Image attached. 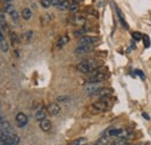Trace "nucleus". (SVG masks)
I'll use <instances>...</instances> for the list:
<instances>
[{"label":"nucleus","instance_id":"obj_39","mask_svg":"<svg viewBox=\"0 0 151 145\" xmlns=\"http://www.w3.org/2000/svg\"><path fill=\"white\" fill-rule=\"evenodd\" d=\"M2 145H12L11 143H2Z\"/></svg>","mask_w":151,"mask_h":145},{"label":"nucleus","instance_id":"obj_9","mask_svg":"<svg viewBox=\"0 0 151 145\" xmlns=\"http://www.w3.org/2000/svg\"><path fill=\"white\" fill-rule=\"evenodd\" d=\"M70 22L72 24H75V26H84L86 23V19L84 17H81V15H76L73 18H71Z\"/></svg>","mask_w":151,"mask_h":145},{"label":"nucleus","instance_id":"obj_19","mask_svg":"<svg viewBox=\"0 0 151 145\" xmlns=\"http://www.w3.org/2000/svg\"><path fill=\"white\" fill-rule=\"evenodd\" d=\"M112 145H132L127 139H123V138H119L117 141H115Z\"/></svg>","mask_w":151,"mask_h":145},{"label":"nucleus","instance_id":"obj_38","mask_svg":"<svg viewBox=\"0 0 151 145\" xmlns=\"http://www.w3.org/2000/svg\"><path fill=\"white\" fill-rule=\"evenodd\" d=\"M4 121H5V120H4V116H1V115H0V124H1Z\"/></svg>","mask_w":151,"mask_h":145},{"label":"nucleus","instance_id":"obj_37","mask_svg":"<svg viewBox=\"0 0 151 145\" xmlns=\"http://www.w3.org/2000/svg\"><path fill=\"white\" fill-rule=\"evenodd\" d=\"M142 115H143V117H145V118H147V120H149V116H148V115H147V114H145V113H143V114H142Z\"/></svg>","mask_w":151,"mask_h":145},{"label":"nucleus","instance_id":"obj_20","mask_svg":"<svg viewBox=\"0 0 151 145\" xmlns=\"http://www.w3.org/2000/svg\"><path fill=\"white\" fill-rule=\"evenodd\" d=\"M8 129H9V124H8V122L4 121V122L0 124V134H1V132H4V131H6V130H8Z\"/></svg>","mask_w":151,"mask_h":145},{"label":"nucleus","instance_id":"obj_23","mask_svg":"<svg viewBox=\"0 0 151 145\" xmlns=\"http://www.w3.org/2000/svg\"><path fill=\"white\" fill-rule=\"evenodd\" d=\"M69 100H70V98H69V96H65V95L57 98V101H58V102H64V103H66V102H69Z\"/></svg>","mask_w":151,"mask_h":145},{"label":"nucleus","instance_id":"obj_7","mask_svg":"<svg viewBox=\"0 0 151 145\" xmlns=\"http://www.w3.org/2000/svg\"><path fill=\"white\" fill-rule=\"evenodd\" d=\"M48 113H49L50 115H52V116L58 115V114L60 113V107H59V105L56 103V102L49 105V106H48Z\"/></svg>","mask_w":151,"mask_h":145},{"label":"nucleus","instance_id":"obj_1","mask_svg":"<svg viewBox=\"0 0 151 145\" xmlns=\"http://www.w3.org/2000/svg\"><path fill=\"white\" fill-rule=\"evenodd\" d=\"M98 67H99V63L96 60H94V59H85V60L80 62L77 65L78 71H80L81 73H85V74L92 73Z\"/></svg>","mask_w":151,"mask_h":145},{"label":"nucleus","instance_id":"obj_30","mask_svg":"<svg viewBox=\"0 0 151 145\" xmlns=\"http://www.w3.org/2000/svg\"><path fill=\"white\" fill-rule=\"evenodd\" d=\"M143 41H144V45H145V48H150V39H149V37L144 36Z\"/></svg>","mask_w":151,"mask_h":145},{"label":"nucleus","instance_id":"obj_3","mask_svg":"<svg viewBox=\"0 0 151 145\" xmlns=\"http://www.w3.org/2000/svg\"><path fill=\"white\" fill-rule=\"evenodd\" d=\"M102 88L101 84L100 83H90L87 81V84L85 85V93L88 94V95H95Z\"/></svg>","mask_w":151,"mask_h":145},{"label":"nucleus","instance_id":"obj_11","mask_svg":"<svg viewBox=\"0 0 151 145\" xmlns=\"http://www.w3.org/2000/svg\"><path fill=\"white\" fill-rule=\"evenodd\" d=\"M112 92L113 91H112V90H109V88H101L100 91L95 94V95H96V96H99L100 99H107V98L112 94Z\"/></svg>","mask_w":151,"mask_h":145},{"label":"nucleus","instance_id":"obj_41","mask_svg":"<svg viewBox=\"0 0 151 145\" xmlns=\"http://www.w3.org/2000/svg\"><path fill=\"white\" fill-rule=\"evenodd\" d=\"M139 145H149V144H148V143H147V144H144V143H143V144H139Z\"/></svg>","mask_w":151,"mask_h":145},{"label":"nucleus","instance_id":"obj_6","mask_svg":"<svg viewBox=\"0 0 151 145\" xmlns=\"http://www.w3.org/2000/svg\"><path fill=\"white\" fill-rule=\"evenodd\" d=\"M99 41V38L95 36H81V38L79 39V44H88V45H93L94 43H96Z\"/></svg>","mask_w":151,"mask_h":145},{"label":"nucleus","instance_id":"obj_32","mask_svg":"<svg viewBox=\"0 0 151 145\" xmlns=\"http://www.w3.org/2000/svg\"><path fill=\"white\" fill-rule=\"evenodd\" d=\"M11 17L13 18V20H14V21H17V20H18V18H19V14H18V12H17V11H14L13 13H11Z\"/></svg>","mask_w":151,"mask_h":145},{"label":"nucleus","instance_id":"obj_33","mask_svg":"<svg viewBox=\"0 0 151 145\" xmlns=\"http://www.w3.org/2000/svg\"><path fill=\"white\" fill-rule=\"evenodd\" d=\"M62 1H63V0H51V5L58 7V6L60 5V2H62Z\"/></svg>","mask_w":151,"mask_h":145},{"label":"nucleus","instance_id":"obj_28","mask_svg":"<svg viewBox=\"0 0 151 145\" xmlns=\"http://www.w3.org/2000/svg\"><path fill=\"white\" fill-rule=\"evenodd\" d=\"M0 48H1V50L2 51H7L8 50V45H7V43H6V41H2V42H0Z\"/></svg>","mask_w":151,"mask_h":145},{"label":"nucleus","instance_id":"obj_15","mask_svg":"<svg viewBox=\"0 0 151 145\" xmlns=\"http://www.w3.org/2000/svg\"><path fill=\"white\" fill-rule=\"evenodd\" d=\"M6 143H11L12 145H19L20 137L18 136V135H12V136H11V138H9Z\"/></svg>","mask_w":151,"mask_h":145},{"label":"nucleus","instance_id":"obj_17","mask_svg":"<svg viewBox=\"0 0 151 145\" xmlns=\"http://www.w3.org/2000/svg\"><path fill=\"white\" fill-rule=\"evenodd\" d=\"M86 143H87L86 138H78V139H76L73 142L69 143L68 145H86Z\"/></svg>","mask_w":151,"mask_h":145},{"label":"nucleus","instance_id":"obj_8","mask_svg":"<svg viewBox=\"0 0 151 145\" xmlns=\"http://www.w3.org/2000/svg\"><path fill=\"white\" fill-rule=\"evenodd\" d=\"M40 128H41L42 131L48 132V131L51 129V122H50V120H48V118L45 117V118H43L42 121H40Z\"/></svg>","mask_w":151,"mask_h":145},{"label":"nucleus","instance_id":"obj_14","mask_svg":"<svg viewBox=\"0 0 151 145\" xmlns=\"http://www.w3.org/2000/svg\"><path fill=\"white\" fill-rule=\"evenodd\" d=\"M116 13H117V15H119V19H120V22H121V24L124 27V29H128V23L126 22V20H124V17H123V14H122V12L117 8L116 9Z\"/></svg>","mask_w":151,"mask_h":145},{"label":"nucleus","instance_id":"obj_24","mask_svg":"<svg viewBox=\"0 0 151 145\" xmlns=\"http://www.w3.org/2000/svg\"><path fill=\"white\" fill-rule=\"evenodd\" d=\"M14 11H15V9H14V6H13V5H11V4H9V5H7V6L5 7V12H6V13H9V14H11V13H13Z\"/></svg>","mask_w":151,"mask_h":145},{"label":"nucleus","instance_id":"obj_34","mask_svg":"<svg viewBox=\"0 0 151 145\" xmlns=\"http://www.w3.org/2000/svg\"><path fill=\"white\" fill-rule=\"evenodd\" d=\"M2 41H5V37H4V33L0 30V42H2Z\"/></svg>","mask_w":151,"mask_h":145},{"label":"nucleus","instance_id":"obj_12","mask_svg":"<svg viewBox=\"0 0 151 145\" xmlns=\"http://www.w3.org/2000/svg\"><path fill=\"white\" fill-rule=\"evenodd\" d=\"M68 42H69V37L68 36L59 37V38H58V41H57V44H56L57 48H58V49H62V48H63Z\"/></svg>","mask_w":151,"mask_h":145},{"label":"nucleus","instance_id":"obj_18","mask_svg":"<svg viewBox=\"0 0 151 145\" xmlns=\"http://www.w3.org/2000/svg\"><path fill=\"white\" fill-rule=\"evenodd\" d=\"M69 7H70L69 0H63V1L60 2V5L58 6V8H59L60 11H66V9H69Z\"/></svg>","mask_w":151,"mask_h":145},{"label":"nucleus","instance_id":"obj_27","mask_svg":"<svg viewBox=\"0 0 151 145\" xmlns=\"http://www.w3.org/2000/svg\"><path fill=\"white\" fill-rule=\"evenodd\" d=\"M41 5H42L44 8H48V7H50V5H51V0H41Z\"/></svg>","mask_w":151,"mask_h":145},{"label":"nucleus","instance_id":"obj_36","mask_svg":"<svg viewBox=\"0 0 151 145\" xmlns=\"http://www.w3.org/2000/svg\"><path fill=\"white\" fill-rule=\"evenodd\" d=\"M136 72L138 73V75H139V77H141V78H144V75H143V73L141 72V71H136Z\"/></svg>","mask_w":151,"mask_h":145},{"label":"nucleus","instance_id":"obj_13","mask_svg":"<svg viewBox=\"0 0 151 145\" xmlns=\"http://www.w3.org/2000/svg\"><path fill=\"white\" fill-rule=\"evenodd\" d=\"M121 131H122V129H109L106 135L108 137H119L121 135Z\"/></svg>","mask_w":151,"mask_h":145},{"label":"nucleus","instance_id":"obj_31","mask_svg":"<svg viewBox=\"0 0 151 145\" xmlns=\"http://www.w3.org/2000/svg\"><path fill=\"white\" fill-rule=\"evenodd\" d=\"M6 28H7V24H6L4 21H0V30H1V32H5Z\"/></svg>","mask_w":151,"mask_h":145},{"label":"nucleus","instance_id":"obj_4","mask_svg":"<svg viewBox=\"0 0 151 145\" xmlns=\"http://www.w3.org/2000/svg\"><path fill=\"white\" fill-rule=\"evenodd\" d=\"M93 50V45H88V44H79L77 48H76L75 52L77 55H85L88 54Z\"/></svg>","mask_w":151,"mask_h":145},{"label":"nucleus","instance_id":"obj_40","mask_svg":"<svg viewBox=\"0 0 151 145\" xmlns=\"http://www.w3.org/2000/svg\"><path fill=\"white\" fill-rule=\"evenodd\" d=\"M0 145H2V141H1V138H0Z\"/></svg>","mask_w":151,"mask_h":145},{"label":"nucleus","instance_id":"obj_29","mask_svg":"<svg viewBox=\"0 0 151 145\" xmlns=\"http://www.w3.org/2000/svg\"><path fill=\"white\" fill-rule=\"evenodd\" d=\"M132 37H134V39H135V41H139V39L142 38V35H141L138 32H135V33L132 34Z\"/></svg>","mask_w":151,"mask_h":145},{"label":"nucleus","instance_id":"obj_22","mask_svg":"<svg viewBox=\"0 0 151 145\" xmlns=\"http://www.w3.org/2000/svg\"><path fill=\"white\" fill-rule=\"evenodd\" d=\"M78 9H79V6H78L77 4H71L70 7H69V11H70L71 13H77Z\"/></svg>","mask_w":151,"mask_h":145},{"label":"nucleus","instance_id":"obj_10","mask_svg":"<svg viewBox=\"0 0 151 145\" xmlns=\"http://www.w3.org/2000/svg\"><path fill=\"white\" fill-rule=\"evenodd\" d=\"M47 113H48V109H45L44 107H41L35 111V118L37 121H42L43 118H45L47 116Z\"/></svg>","mask_w":151,"mask_h":145},{"label":"nucleus","instance_id":"obj_35","mask_svg":"<svg viewBox=\"0 0 151 145\" xmlns=\"http://www.w3.org/2000/svg\"><path fill=\"white\" fill-rule=\"evenodd\" d=\"M81 1H83V0H72V4H77V5H79Z\"/></svg>","mask_w":151,"mask_h":145},{"label":"nucleus","instance_id":"obj_26","mask_svg":"<svg viewBox=\"0 0 151 145\" xmlns=\"http://www.w3.org/2000/svg\"><path fill=\"white\" fill-rule=\"evenodd\" d=\"M24 37H26V41L29 42V41H32V39L34 38V33H33V32H27Z\"/></svg>","mask_w":151,"mask_h":145},{"label":"nucleus","instance_id":"obj_25","mask_svg":"<svg viewBox=\"0 0 151 145\" xmlns=\"http://www.w3.org/2000/svg\"><path fill=\"white\" fill-rule=\"evenodd\" d=\"M107 139H108V136H107V137H102V138H101V139H99L94 145H106Z\"/></svg>","mask_w":151,"mask_h":145},{"label":"nucleus","instance_id":"obj_21","mask_svg":"<svg viewBox=\"0 0 151 145\" xmlns=\"http://www.w3.org/2000/svg\"><path fill=\"white\" fill-rule=\"evenodd\" d=\"M86 32H87V29H85V28H81V29H80V28H79V29H78V30H76L75 32V36H85V33H86Z\"/></svg>","mask_w":151,"mask_h":145},{"label":"nucleus","instance_id":"obj_2","mask_svg":"<svg viewBox=\"0 0 151 145\" xmlns=\"http://www.w3.org/2000/svg\"><path fill=\"white\" fill-rule=\"evenodd\" d=\"M109 108H111V106H109V102L107 101V99H100L99 101H96L92 105V109L96 113H104Z\"/></svg>","mask_w":151,"mask_h":145},{"label":"nucleus","instance_id":"obj_5","mask_svg":"<svg viewBox=\"0 0 151 145\" xmlns=\"http://www.w3.org/2000/svg\"><path fill=\"white\" fill-rule=\"evenodd\" d=\"M15 122H17V126L19 128H24L28 123V117L26 114L23 113H19L15 117Z\"/></svg>","mask_w":151,"mask_h":145},{"label":"nucleus","instance_id":"obj_16","mask_svg":"<svg viewBox=\"0 0 151 145\" xmlns=\"http://www.w3.org/2000/svg\"><path fill=\"white\" fill-rule=\"evenodd\" d=\"M32 15H33V13H32V11L29 8H24L22 11V18L24 19V20H29V19L32 18Z\"/></svg>","mask_w":151,"mask_h":145}]
</instances>
